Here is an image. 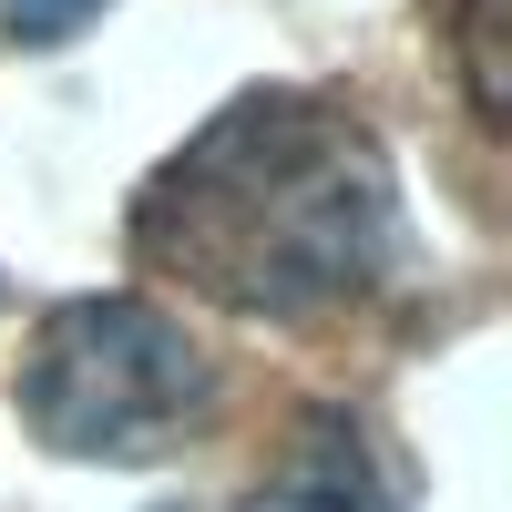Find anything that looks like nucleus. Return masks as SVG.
<instances>
[{
  "label": "nucleus",
  "mask_w": 512,
  "mask_h": 512,
  "mask_svg": "<svg viewBox=\"0 0 512 512\" xmlns=\"http://www.w3.org/2000/svg\"><path fill=\"white\" fill-rule=\"evenodd\" d=\"M134 256L236 318H318L400 277V175L338 93H236L134 195Z\"/></svg>",
  "instance_id": "nucleus-1"
},
{
  "label": "nucleus",
  "mask_w": 512,
  "mask_h": 512,
  "mask_svg": "<svg viewBox=\"0 0 512 512\" xmlns=\"http://www.w3.org/2000/svg\"><path fill=\"white\" fill-rule=\"evenodd\" d=\"M11 400L62 461H175L216 431V359L144 297H62L31 328Z\"/></svg>",
  "instance_id": "nucleus-2"
},
{
  "label": "nucleus",
  "mask_w": 512,
  "mask_h": 512,
  "mask_svg": "<svg viewBox=\"0 0 512 512\" xmlns=\"http://www.w3.org/2000/svg\"><path fill=\"white\" fill-rule=\"evenodd\" d=\"M236 512H410V482L390 441L369 431L359 410H308L277 451V472L256 482Z\"/></svg>",
  "instance_id": "nucleus-3"
},
{
  "label": "nucleus",
  "mask_w": 512,
  "mask_h": 512,
  "mask_svg": "<svg viewBox=\"0 0 512 512\" xmlns=\"http://www.w3.org/2000/svg\"><path fill=\"white\" fill-rule=\"evenodd\" d=\"M492 41H502V11H492V0H472V11H461V52H472V103H482V123H502V72H492Z\"/></svg>",
  "instance_id": "nucleus-4"
},
{
  "label": "nucleus",
  "mask_w": 512,
  "mask_h": 512,
  "mask_svg": "<svg viewBox=\"0 0 512 512\" xmlns=\"http://www.w3.org/2000/svg\"><path fill=\"white\" fill-rule=\"evenodd\" d=\"M11 11V41H31V52H52V41H72L82 21L103 11V0H0Z\"/></svg>",
  "instance_id": "nucleus-5"
}]
</instances>
